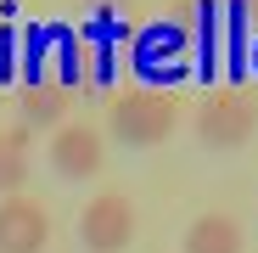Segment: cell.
<instances>
[{
  "label": "cell",
  "mask_w": 258,
  "mask_h": 253,
  "mask_svg": "<svg viewBox=\"0 0 258 253\" xmlns=\"http://www.w3.org/2000/svg\"><path fill=\"white\" fill-rule=\"evenodd\" d=\"M174 124H180V107L157 84H135V90L112 96V113H107V130L123 146H163L174 135Z\"/></svg>",
  "instance_id": "6da1fadb"
},
{
  "label": "cell",
  "mask_w": 258,
  "mask_h": 253,
  "mask_svg": "<svg viewBox=\"0 0 258 253\" xmlns=\"http://www.w3.org/2000/svg\"><path fill=\"white\" fill-rule=\"evenodd\" d=\"M252 130H258V96L252 90L225 84V90L202 96V107H197V141L208 152H236V146L252 141Z\"/></svg>",
  "instance_id": "7a4b0ae2"
},
{
  "label": "cell",
  "mask_w": 258,
  "mask_h": 253,
  "mask_svg": "<svg viewBox=\"0 0 258 253\" xmlns=\"http://www.w3.org/2000/svg\"><path fill=\"white\" fill-rule=\"evenodd\" d=\"M79 242L90 247V253H123L129 242H135V203L118 197V191L84 203V214H79Z\"/></svg>",
  "instance_id": "3957f363"
},
{
  "label": "cell",
  "mask_w": 258,
  "mask_h": 253,
  "mask_svg": "<svg viewBox=\"0 0 258 253\" xmlns=\"http://www.w3.org/2000/svg\"><path fill=\"white\" fill-rule=\"evenodd\" d=\"M107 163V141L96 124H62L51 135V169L62 180H96Z\"/></svg>",
  "instance_id": "277c9868"
},
{
  "label": "cell",
  "mask_w": 258,
  "mask_h": 253,
  "mask_svg": "<svg viewBox=\"0 0 258 253\" xmlns=\"http://www.w3.org/2000/svg\"><path fill=\"white\" fill-rule=\"evenodd\" d=\"M45 242H51L45 203H34L23 191L0 203V253H45Z\"/></svg>",
  "instance_id": "5b68a950"
},
{
  "label": "cell",
  "mask_w": 258,
  "mask_h": 253,
  "mask_svg": "<svg viewBox=\"0 0 258 253\" xmlns=\"http://www.w3.org/2000/svg\"><path fill=\"white\" fill-rule=\"evenodd\" d=\"M185 45H191V34L180 23H157L135 39V68L152 73V79H180L185 73Z\"/></svg>",
  "instance_id": "8992f818"
},
{
  "label": "cell",
  "mask_w": 258,
  "mask_h": 253,
  "mask_svg": "<svg viewBox=\"0 0 258 253\" xmlns=\"http://www.w3.org/2000/svg\"><path fill=\"white\" fill-rule=\"evenodd\" d=\"M180 247L185 253H247V236H241V225L230 214H202V220L185 225V242Z\"/></svg>",
  "instance_id": "52a82bcc"
},
{
  "label": "cell",
  "mask_w": 258,
  "mask_h": 253,
  "mask_svg": "<svg viewBox=\"0 0 258 253\" xmlns=\"http://www.w3.org/2000/svg\"><path fill=\"white\" fill-rule=\"evenodd\" d=\"M23 130H45V124H62L68 118V107H73V90H68V84L56 79H39V84H28V90H23Z\"/></svg>",
  "instance_id": "ba28073f"
},
{
  "label": "cell",
  "mask_w": 258,
  "mask_h": 253,
  "mask_svg": "<svg viewBox=\"0 0 258 253\" xmlns=\"http://www.w3.org/2000/svg\"><path fill=\"white\" fill-rule=\"evenodd\" d=\"M28 180V130H0V197H17Z\"/></svg>",
  "instance_id": "9c48e42d"
},
{
  "label": "cell",
  "mask_w": 258,
  "mask_h": 253,
  "mask_svg": "<svg viewBox=\"0 0 258 253\" xmlns=\"http://www.w3.org/2000/svg\"><path fill=\"white\" fill-rule=\"evenodd\" d=\"M236 12H252L258 17V0H236Z\"/></svg>",
  "instance_id": "30bf717a"
},
{
  "label": "cell",
  "mask_w": 258,
  "mask_h": 253,
  "mask_svg": "<svg viewBox=\"0 0 258 253\" xmlns=\"http://www.w3.org/2000/svg\"><path fill=\"white\" fill-rule=\"evenodd\" d=\"M252 68H258V51H252Z\"/></svg>",
  "instance_id": "8fae6325"
}]
</instances>
